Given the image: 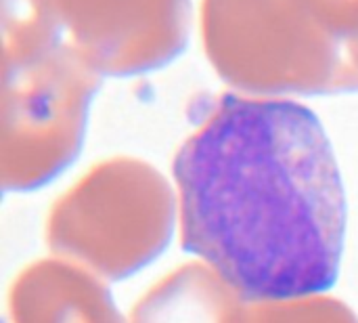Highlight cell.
I'll list each match as a JSON object with an SVG mask.
<instances>
[{"mask_svg": "<svg viewBox=\"0 0 358 323\" xmlns=\"http://www.w3.org/2000/svg\"><path fill=\"white\" fill-rule=\"evenodd\" d=\"M180 238L243 301L313 296L338 280L346 193L319 118L224 97L174 160Z\"/></svg>", "mask_w": 358, "mask_h": 323, "instance_id": "obj_1", "label": "cell"}, {"mask_svg": "<svg viewBox=\"0 0 358 323\" xmlns=\"http://www.w3.org/2000/svg\"><path fill=\"white\" fill-rule=\"evenodd\" d=\"M10 323H126L86 267L61 259L27 267L10 288Z\"/></svg>", "mask_w": 358, "mask_h": 323, "instance_id": "obj_2", "label": "cell"}, {"mask_svg": "<svg viewBox=\"0 0 358 323\" xmlns=\"http://www.w3.org/2000/svg\"><path fill=\"white\" fill-rule=\"evenodd\" d=\"M231 323H358L340 301L325 296H300L283 301H250L241 305Z\"/></svg>", "mask_w": 358, "mask_h": 323, "instance_id": "obj_4", "label": "cell"}, {"mask_svg": "<svg viewBox=\"0 0 358 323\" xmlns=\"http://www.w3.org/2000/svg\"><path fill=\"white\" fill-rule=\"evenodd\" d=\"M243 298L208 265H187L153 286L130 323H231Z\"/></svg>", "mask_w": 358, "mask_h": 323, "instance_id": "obj_3", "label": "cell"}]
</instances>
